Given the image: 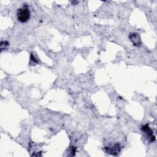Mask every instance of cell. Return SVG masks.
I'll list each match as a JSON object with an SVG mask.
<instances>
[{"instance_id": "cell-1", "label": "cell", "mask_w": 157, "mask_h": 157, "mask_svg": "<svg viewBox=\"0 0 157 157\" xmlns=\"http://www.w3.org/2000/svg\"><path fill=\"white\" fill-rule=\"evenodd\" d=\"M17 18L19 21L21 23L26 22L30 18V11L26 6H23L17 10Z\"/></svg>"}, {"instance_id": "cell-4", "label": "cell", "mask_w": 157, "mask_h": 157, "mask_svg": "<svg viewBox=\"0 0 157 157\" xmlns=\"http://www.w3.org/2000/svg\"><path fill=\"white\" fill-rule=\"evenodd\" d=\"M142 130L147 134V137H148L150 142H153L155 140V136L153 135V131H151V129H150V128L148 126V124H146L144 126H142Z\"/></svg>"}, {"instance_id": "cell-6", "label": "cell", "mask_w": 157, "mask_h": 157, "mask_svg": "<svg viewBox=\"0 0 157 157\" xmlns=\"http://www.w3.org/2000/svg\"><path fill=\"white\" fill-rule=\"evenodd\" d=\"M30 58H31V60L33 61V62H34L35 63H38V61H37V60L35 58V57L33 56V53H31Z\"/></svg>"}, {"instance_id": "cell-2", "label": "cell", "mask_w": 157, "mask_h": 157, "mask_svg": "<svg viewBox=\"0 0 157 157\" xmlns=\"http://www.w3.org/2000/svg\"><path fill=\"white\" fill-rule=\"evenodd\" d=\"M105 149L107 153L113 155H118V153L121 150L120 146L118 144H115L113 146L106 147Z\"/></svg>"}, {"instance_id": "cell-7", "label": "cell", "mask_w": 157, "mask_h": 157, "mask_svg": "<svg viewBox=\"0 0 157 157\" xmlns=\"http://www.w3.org/2000/svg\"><path fill=\"white\" fill-rule=\"evenodd\" d=\"M75 151H76V147H72L71 148V153H72L71 156H74V155H75Z\"/></svg>"}, {"instance_id": "cell-3", "label": "cell", "mask_w": 157, "mask_h": 157, "mask_svg": "<svg viewBox=\"0 0 157 157\" xmlns=\"http://www.w3.org/2000/svg\"><path fill=\"white\" fill-rule=\"evenodd\" d=\"M129 38L130 39V40L133 43L134 45L137 46V47L141 45L142 42H141L140 35L138 33H133L130 34Z\"/></svg>"}, {"instance_id": "cell-5", "label": "cell", "mask_w": 157, "mask_h": 157, "mask_svg": "<svg viewBox=\"0 0 157 157\" xmlns=\"http://www.w3.org/2000/svg\"><path fill=\"white\" fill-rule=\"evenodd\" d=\"M9 45V42L7 41H1V52L3 50H6Z\"/></svg>"}]
</instances>
